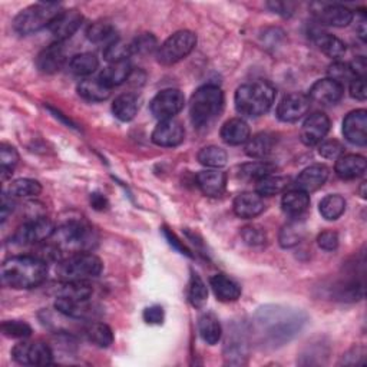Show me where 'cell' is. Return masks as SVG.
Wrapping results in <instances>:
<instances>
[{"label": "cell", "instance_id": "obj_1", "mask_svg": "<svg viewBox=\"0 0 367 367\" xmlns=\"http://www.w3.org/2000/svg\"><path fill=\"white\" fill-rule=\"evenodd\" d=\"M307 323V314L285 305H264L251 321V334L266 349H278L292 341Z\"/></svg>", "mask_w": 367, "mask_h": 367}, {"label": "cell", "instance_id": "obj_2", "mask_svg": "<svg viewBox=\"0 0 367 367\" xmlns=\"http://www.w3.org/2000/svg\"><path fill=\"white\" fill-rule=\"evenodd\" d=\"M48 276V262L39 256H16L2 266V280L16 290H29L42 284Z\"/></svg>", "mask_w": 367, "mask_h": 367}, {"label": "cell", "instance_id": "obj_3", "mask_svg": "<svg viewBox=\"0 0 367 367\" xmlns=\"http://www.w3.org/2000/svg\"><path fill=\"white\" fill-rule=\"evenodd\" d=\"M276 99V89L266 80H256V82L244 84L235 92V108L237 111L250 118L261 116L270 111Z\"/></svg>", "mask_w": 367, "mask_h": 367}, {"label": "cell", "instance_id": "obj_4", "mask_svg": "<svg viewBox=\"0 0 367 367\" xmlns=\"http://www.w3.org/2000/svg\"><path fill=\"white\" fill-rule=\"evenodd\" d=\"M52 249L59 256V261H62L65 256H72L76 253H85L95 242V234L87 224L79 221L66 222L65 226L56 229L51 238Z\"/></svg>", "mask_w": 367, "mask_h": 367}, {"label": "cell", "instance_id": "obj_5", "mask_svg": "<svg viewBox=\"0 0 367 367\" xmlns=\"http://www.w3.org/2000/svg\"><path fill=\"white\" fill-rule=\"evenodd\" d=\"M224 107V92L215 85H204L198 88L190 104V115L197 128L210 127L220 116Z\"/></svg>", "mask_w": 367, "mask_h": 367}, {"label": "cell", "instance_id": "obj_6", "mask_svg": "<svg viewBox=\"0 0 367 367\" xmlns=\"http://www.w3.org/2000/svg\"><path fill=\"white\" fill-rule=\"evenodd\" d=\"M104 264L92 253H76L59 262V277L62 281H89L100 274Z\"/></svg>", "mask_w": 367, "mask_h": 367}, {"label": "cell", "instance_id": "obj_7", "mask_svg": "<svg viewBox=\"0 0 367 367\" xmlns=\"http://www.w3.org/2000/svg\"><path fill=\"white\" fill-rule=\"evenodd\" d=\"M60 13H62V8L59 3L32 5L16 16L13 28L20 35H32L51 26Z\"/></svg>", "mask_w": 367, "mask_h": 367}, {"label": "cell", "instance_id": "obj_8", "mask_svg": "<svg viewBox=\"0 0 367 367\" xmlns=\"http://www.w3.org/2000/svg\"><path fill=\"white\" fill-rule=\"evenodd\" d=\"M197 45V35L191 30H179L170 36L164 44L158 48V62L170 66L184 57H187Z\"/></svg>", "mask_w": 367, "mask_h": 367}, {"label": "cell", "instance_id": "obj_9", "mask_svg": "<svg viewBox=\"0 0 367 367\" xmlns=\"http://www.w3.org/2000/svg\"><path fill=\"white\" fill-rule=\"evenodd\" d=\"M55 231V224L49 218L37 217L20 226L16 230L13 240L19 246H36V244L49 241Z\"/></svg>", "mask_w": 367, "mask_h": 367}, {"label": "cell", "instance_id": "obj_10", "mask_svg": "<svg viewBox=\"0 0 367 367\" xmlns=\"http://www.w3.org/2000/svg\"><path fill=\"white\" fill-rule=\"evenodd\" d=\"M12 356L15 361L24 366H48L53 361L52 349L42 341L17 343L12 350Z\"/></svg>", "mask_w": 367, "mask_h": 367}, {"label": "cell", "instance_id": "obj_11", "mask_svg": "<svg viewBox=\"0 0 367 367\" xmlns=\"http://www.w3.org/2000/svg\"><path fill=\"white\" fill-rule=\"evenodd\" d=\"M186 104V98H184L182 92L178 89H164L152 99L150 109L151 114L159 119H172Z\"/></svg>", "mask_w": 367, "mask_h": 367}, {"label": "cell", "instance_id": "obj_12", "mask_svg": "<svg viewBox=\"0 0 367 367\" xmlns=\"http://www.w3.org/2000/svg\"><path fill=\"white\" fill-rule=\"evenodd\" d=\"M55 309L66 317L78 320H92L99 317L100 309L88 300H73L68 297H57L55 301Z\"/></svg>", "mask_w": 367, "mask_h": 367}, {"label": "cell", "instance_id": "obj_13", "mask_svg": "<svg viewBox=\"0 0 367 367\" xmlns=\"http://www.w3.org/2000/svg\"><path fill=\"white\" fill-rule=\"evenodd\" d=\"M330 131V119L323 112H314L304 120L300 138L304 145L314 147L324 139Z\"/></svg>", "mask_w": 367, "mask_h": 367}, {"label": "cell", "instance_id": "obj_14", "mask_svg": "<svg viewBox=\"0 0 367 367\" xmlns=\"http://www.w3.org/2000/svg\"><path fill=\"white\" fill-rule=\"evenodd\" d=\"M310 99L304 93L285 95L277 108V116L283 122H296L301 119L310 109Z\"/></svg>", "mask_w": 367, "mask_h": 367}, {"label": "cell", "instance_id": "obj_15", "mask_svg": "<svg viewBox=\"0 0 367 367\" xmlns=\"http://www.w3.org/2000/svg\"><path fill=\"white\" fill-rule=\"evenodd\" d=\"M313 6L319 8L314 10V16L321 25L344 28L350 25L353 20V12L346 6L333 3H316Z\"/></svg>", "mask_w": 367, "mask_h": 367}, {"label": "cell", "instance_id": "obj_16", "mask_svg": "<svg viewBox=\"0 0 367 367\" xmlns=\"http://www.w3.org/2000/svg\"><path fill=\"white\" fill-rule=\"evenodd\" d=\"M343 135L349 142L359 147L367 144V112L357 109L350 112L343 120Z\"/></svg>", "mask_w": 367, "mask_h": 367}, {"label": "cell", "instance_id": "obj_17", "mask_svg": "<svg viewBox=\"0 0 367 367\" xmlns=\"http://www.w3.org/2000/svg\"><path fill=\"white\" fill-rule=\"evenodd\" d=\"M184 138H186V131H184L182 125L174 118L161 120L152 132L154 144L165 148L178 147Z\"/></svg>", "mask_w": 367, "mask_h": 367}, {"label": "cell", "instance_id": "obj_18", "mask_svg": "<svg viewBox=\"0 0 367 367\" xmlns=\"http://www.w3.org/2000/svg\"><path fill=\"white\" fill-rule=\"evenodd\" d=\"M84 22V16L78 10H62L49 26L52 35L57 39V42H64V40L72 37L78 29Z\"/></svg>", "mask_w": 367, "mask_h": 367}, {"label": "cell", "instance_id": "obj_19", "mask_svg": "<svg viewBox=\"0 0 367 367\" xmlns=\"http://www.w3.org/2000/svg\"><path fill=\"white\" fill-rule=\"evenodd\" d=\"M344 87L336 80L325 78L320 79L310 88L309 99L320 105H334L343 98Z\"/></svg>", "mask_w": 367, "mask_h": 367}, {"label": "cell", "instance_id": "obj_20", "mask_svg": "<svg viewBox=\"0 0 367 367\" xmlns=\"http://www.w3.org/2000/svg\"><path fill=\"white\" fill-rule=\"evenodd\" d=\"M66 62V48L62 42H56L44 49L36 57V66L40 72L52 75L62 69Z\"/></svg>", "mask_w": 367, "mask_h": 367}, {"label": "cell", "instance_id": "obj_21", "mask_svg": "<svg viewBox=\"0 0 367 367\" xmlns=\"http://www.w3.org/2000/svg\"><path fill=\"white\" fill-rule=\"evenodd\" d=\"M329 175H330V170L325 165L323 164L310 165L301 171V174L298 175L296 181V187L297 190H301L307 194L314 193L324 186Z\"/></svg>", "mask_w": 367, "mask_h": 367}, {"label": "cell", "instance_id": "obj_22", "mask_svg": "<svg viewBox=\"0 0 367 367\" xmlns=\"http://www.w3.org/2000/svg\"><path fill=\"white\" fill-rule=\"evenodd\" d=\"M197 186L207 197H221L226 191L227 175L218 170H207L197 175Z\"/></svg>", "mask_w": 367, "mask_h": 367}, {"label": "cell", "instance_id": "obj_23", "mask_svg": "<svg viewBox=\"0 0 367 367\" xmlns=\"http://www.w3.org/2000/svg\"><path fill=\"white\" fill-rule=\"evenodd\" d=\"M233 208L235 215L244 220H249L260 215L264 208H266V206H264L262 197L257 193H242L234 199Z\"/></svg>", "mask_w": 367, "mask_h": 367}, {"label": "cell", "instance_id": "obj_24", "mask_svg": "<svg viewBox=\"0 0 367 367\" xmlns=\"http://www.w3.org/2000/svg\"><path fill=\"white\" fill-rule=\"evenodd\" d=\"M336 174L343 179H355L366 172V158L356 154H343L334 165Z\"/></svg>", "mask_w": 367, "mask_h": 367}, {"label": "cell", "instance_id": "obj_25", "mask_svg": "<svg viewBox=\"0 0 367 367\" xmlns=\"http://www.w3.org/2000/svg\"><path fill=\"white\" fill-rule=\"evenodd\" d=\"M221 138L229 145L246 144L250 139V127L244 119L233 118L222 125Z\"/></svg>", "mask_w": 367, "mask_h": 367}, {"label": "cell", "instance_id": "obj_26", "mask_svg": "<svg viewBox=\"0 0 367 367\" xmlns=\"http://www.w3.org/2000/svg\"><path fill=\"white\" fill-rule=\"evenodd\" d=\"M210 285L217 297L222 303L237 301L241 296L240 285L226 274H215L210 278Z\"/></svg>", "mask_w": 367, "mask_h": 367}, {"label": "cell", "instance_id": "obj_27", "mask_svg": "<svg viewBox=\"0 0 367 367\" xmlns=\"http://www.w3.org/2000/svg\"><path fill=\"white\" fill-rule=\"evenodd\" d=\"M131 73H132V66L129 64V60H122V62L109 64V66H107L100 72L99 80L109 89H112L127 82Z\"/></svg>", "mask_w": 367, "mask_h": 367}, {"label": "cell", "instance_id": "obj_28", "mask_svg": "<svg viewBox=\"0 0 367 367\" xmlns=\"http://www.w3.org/2000/svg\"><path fill=\"white\" fill-rule=\"evenodd\" d=\"M246 144V154L250 158L264 159L273 152L276 147V136L269 132H261L254 135L253 138L250 136Z\"/></svg>", "mask_w": 367, "mask_h": 367}, {"label": "cell", "instance_id": "obj_29", "mask_svg": "<svg viewBox=\"0 0 367 367\" xmlns=\"http://www.w3.org/2000/svg\"><path fill=\"white\" fill-rule=\"evenodd\" d=\"M281 207L285 214L292 217H300L310 207V197L307 193L301 190H292L283 195Z\"/></svg>", "mask_w": 367, "mask_h": 367}, {"label": "cell", "instance_id": "obj_30", "mask_svg": "<svg viewBox=\"0 0 367 367\" xmlns=\"http://www.w3.org/2000/svg\"><path fill=\"white\" fill-rule=\"evenodd\" d=\"M313 40H314V44L319 46V49L332 59H340L346 55V45L343 40H340L339 37L330 33L317 32L313 36Z\"/></svg>", "mask_w": 367, "mask_h": 367}, {"label": "cell", "instance_id": "obj_31", "mask_svg": "<svg viewBox=\"0 0 367 367\" xmlns=\"http://www.w3.org/2000/svg\"><path fill=\"white\" fill-rule=\"evenodd\" d=\"M198 330H199L201 339L211 346L217 344L222 336L221 324H220L217 316L213 313H206L199 317Z\"/></svg>", "mask_w": 367, "mask_h": 367}, {"label": "cell", "instance_id": "obj_32", "mask_svg": "<svg viewBox=\"0 0 367 367\" xmlns=\"http://www.w3.org/2000/svg\"><path fill=\"white\" fill-rule=\"evenodd\" d=\"M139 104L138 98L134 93H122L119 95L112 104V112L119 120H132L138 114Z\"/></svg>", "mask_w": 367, "mask_h": 367}, {"label": "cell", "instance_id": "obj_33", "mask_svg": "<svg viewBox=\"0 0 367 367\" xmlns=\"http://www.w3.org/2000/svg\"><path fill=\"white\" fill-rule=\"evenodd\" d=\"M85 337L100 349H107L114 343V333L105 323H89L84 329Z\"/></svg>", "mask_w": 367, "mask_h": 367}, {"label": "cell", "instance_id": "obj_34", "mask_svg": "<svg viewBox=\"0 0 367 367\" xmlns=\"http://www.w3.org/2000/svg\"><path fill=\"white\" fill-rule=\"evenodd\" d=\"M78 93L79 96H82L89 102H104L109 98L111 89L107 85L102 84L98 78V79L82 80L78 87Z\"/></svg>", "mask_w": 367, "mask_h": 367}, {"label": "cell", "instance_id": "obj_35", "mask_svg": "<svg viewBox=\"0 0 367 367\" xmlns=\"http://www.w3.org/2000/svg\"><path fill=\"white\" fill-rule=\"evenodd\" d=\"M290 186V179L280 175H269L257 181V194L261 197H274Z\"/></svg>", "mask_w": 367, "mask_h": 367}, {"label": "cell", "instance_id": "obj_36", "mask_svg": "<svg viewBox=\"0 0 367 367\" xmlns=\"http://www.w3.org/2000/svg\"><path fill=\"white\" fill-rule=\"evenodd\" d=\"M224 355L230 364H242L244 359L249 356V344L244 339V336H233L227 340L226 349H224Z\"/></svg>", "mask_w": 367, "mask_h": 367}, {"label": "cell", "instance_id": "obj_37", "mask_svg": "<svg viewBox=\"0 0 367 367\" xmlns=\"http://www.w3.org/2000/svg\"><path fill=\"white\" fill-rule=\"evenodd\" d=\"M131 55H134L132 42H127V40H122V39L112 40V42L108 44L104 49V57L109 64L128 60Z\"/></svg>", "mask_w": 367, "mask_h": 367}, {"label": "cell", "instance_id": "obj_38", "mask_svg": "<svg viewBox=\"0 0 367 367\" xmlns=\"http://www.w3.org/2000/svg\"><path fill=\"white\" fill-rule=\"evenodd\" d=\"M346 211V199L339 194L324 197L320 202V214L328 221H334Z\"/></svg>", "mask_w": 367, "mask_h": 367}, {"label": "cell", "instance_id": "obj_39", "mask_svg": "<svg viewBox=\"0 0 367 367\" xmlns=\"http://www.w3.org/2000/svg\"><path fill=\"white\" fill-rule=\"evenodd\" d=\"M40 193H42V186H40V182L30 178L16 179L9 187V195L17 198H32L37 197Z\"/></svg>", "mask_w": 367, "mask_h": 367}, {"label": "cell", "instance_id": "obj_40", "mask_svg": "<svg viewBox=\"0 0 367 367\" xmlns=\"http://www.w3.org/2000/svg\"><path fill=\"white\" fill-rule=\"evenodd\" d=\"M99 66V60L93 53H80L72 57L69 62V71L76 76H88L93 73Z\"/></svg>", "mask_w": 367, "mask_h": 367}, {"label": "cell", "instance_id": "obj_41", "mask_svg": "<svg viewBox=\"0 0 367 367\" xmlns=\"http://www.w3.org/2000/svg\"><path fill=\"white\" fill-rule=\"evenodd\" d=\"M208 300V290L206 283L202 281V278L193 273L188 284V301L191 303L193 307L195 309H202L204 305L207 304Z\"/></svg>", "mask_w": 367, "mask_h": 367}, {"label": "cell", "instance_id": "obj_42", "mask_svg": "<svg viewBox=\"0 0 367 367\" xmlns=\"http://www.w3.org/2000/svg\"><path fill=\"white\" fill-rule=\"evenodd\" d=\"M59 297H68L73 300H88L91 298L93 289L89 281H64L60 285Z\"/></svg>", "mask_w": 367, "mask_h": 367}, {"label": "cell", "instance_id": "obj_43", "mask_svg": "<svg viewBox=\"0 0 367 367\" xmlns=\"http://www.w3.org/2000/svg\"><path fill=\"white\" fill-rule=\"evenodd\" d=\"M227 159H229L227 152L215 145L206 147L198 152L199 164L208 168H221L227 164Z\"/></svg>", "mask_w": 367, "mask_h": 367}, {"label": "cell", "instance_id": "obj_44", "mask_svg": "<svg viewBox=\"0 0 367 367\" xmlns=\"http://www.w3.org/2000/svg\"><path fill=\"white\" fill-rule=\"evenodd\" d=\"M304 237V226L298 221L290 222L287 226H284L280 233V246L284 249H292L303 240Z\"/></svg>", "mask_w": 367, "mask_h": 367}, {"label": "cell", "instance_id": "obj_45", "mask_svg": "<svg viewBox=\"0 0 367 367\" xmlns=\"http://www.w3.org/2000/svg\"><path fill=\"white\" fill-rule=\"evenodd\" d=\"M276 165L270 164V162L266 161H256V162H250V164H244L240 168V174L246 178L250 179H261L264 177H269L273 175L276 172Z\"/></svg>", "mask_w": 367, "mask_h": 367}, {"label": "cell", "instance_id": "obj_46", "mask_svg": "<svg viewBox=\"0 0 367 367\" xmlns=\"http://www.w3.org/2000/svg\"><path fill=\"white\" fill-rule=\"evenodd\" d=\"M87 36L93 44H111L115 40V28L108 22H95L88 28Z\"/></svg>", "mask_w": 367, "mask_h": 367}, {"label": "cell", "instance_id": "obj_47", "mask_svg": "<svg viewBox=\"0 0 367 367\" xmlns=\"http://www.w3.org/2000/svg\"><path fill=\"white\" fill-rule=\"evenodd\" d=\"M19 162L17 151L8 144H2L0 147V164H2V179H6L12 175L15 167Z\"/></svg>", "mask_w": 367, "mask_h": 367}, {"label": "cell", "instance_id": "obj_48", "mask_svg": "<svg viewBox=\"0 0 367 367\" xmlns=\"http://www.w3.org/2000/svg\"><path fill=\"white\" fill-rule=\"evenodd\" d=\"M2 333L10 339H26L32 334V328L25 321L9 320L2 324Z\"/></svg>", "mask_w": 367, "mask_h": 367}, {"label": "cell", "instance_id": "obj_49", "mask_svg": "<svg viewBox=\"0 0 367 367\" xmlns=\"http://www.w3.org/2000/svg\"><path fill=\"white\" fill-rule=\"evenodd\" d=\"M328 73L330 79L336 80V82H339L340 85H343L344 82H352V80L355 79V75L350 66L343 62H334L333 65H330Z\"/></svg>", "mask_w": 367, "mask_h": 367}, {"label": "cell", "instance_id": "obj_50", "mask_svg": "<svg viewBox=\"0 0 367 367\" xmlns=\"http://www.w3.org/2000/svg\"><path fill=\"white\" fill-rule=\"evenodd\" d=\"M132 46H134V53L148 55L158 48V42L154 35L145 33V35L138 36L135 40H132Z\"/></svg>", "mask_w": 367, "mask_h": 367}, {"label": "cell", "instance_id": "obj_51", "mask_svg": "<svg viewBox=\"0 0 367 367\" xmlns=\"http://www.w3.org/2000/svg\"><path fill=\"white\" fill-rule=\"evenodd\" d=\"M241 235H242L244 241H246V244H249V246H251V247L262 246V244H266V241H267L266 233H264L260 227H254V226L242 229Z\"/></svg>", "mask_w": 367, "mask_h": 367}, {"label": "cell", "instance_id": "obj_52", "mask_svg": "<svg viewBox=\"0 0 367 367\" xmlns=\"http://www.w3.org/2000/svg\"><path fill=\"white\" fill-rule=\"evenodd\" d=\"M343 145L337 139H330V141H324L319 147V154L328 159H337L340 155H343Z\"/></svg>", "mask_w": 367, "mask_h": 367}, {"label": "cell", "instance_id": "obj_53", "mask_svg": "<svg viewBox=\"0 0 367 367\" xmlns=\"http://www.w3.org/2000/svg\"><path fill=\"white\" fill-rule=\"evenodd\" d=\"M317 244L325 251H334L339 247V234L334 231H323L317 237Z\"/></svg>", "mask_w": 367, "mask_h": 367}, {"label": "cell", "instance_id": "obj_54", "mask_svg": "<svg viewBox=\"0 0 367 367\" xmlns=\"http://www.w3.org/2000/svg\"><path fill=\"white\" fill-rule=\"evenodd\" d=\"M164 317V309H162L161 305H151V307L145 309L144 312V320L148 324H162Z\"/></svg>", "mask_w": 367, "mask_h": 367}, {"label": "cell", "instance_id": "obj_55", "mask_svg": "<svg viewBox=\"0 0 367 367\" xmlns=\"http://www.w3.org/2000/svg\"><path fill=\"white\" fill-rule=\"evenodd\" d=\"M350 95L357 100H364L367 98L366 79L355 78L350 82Z\"/></svg>", "mask_w": 367, "mask_h": 367}, {"label": "cell", "instance_id": "obj_56", "mask_svg": "<svg viewBox=\"0 0 367 367\" xmlns=\"http://www.w3.org/2000/svg\"><path fill=\"white\" fill-rule=\"evenodd\" d=\"M355 78H361L364 79L366 78V73H367V62H366V57L364 56H359L356 57L352 64H349Z\"/></svg>", "mask_w": 367, "mask_h": 367}, {"label": "cell", "instance_id": "obj_57", "mask_svg": "<svg viewBox=\"0 0 367 367\" xmlns=\"http://www.w3.org/2000/svg\"><path fill=\"white\" fill-rule=\"evenodd\" d=\"M164 234H165V237H167V240H168V242L171 244V246H174V247H175L178 251H181L182 254H186V256L191 257L190 250H188L186 246H184V244L175 237V234H174L172 231H170L168 229H164Z\"/></svg>", "mask_w": 367, "mask_h": 367}, {"label": "cell", "instance_id": "obj_58", "mask_svg": "<svg viewBox=\"0 0 367 367\" xmlns=\"http://www.w3.org/2000/svg\"><path fill=\"white\" fill-rule=\"evenodd\" d=\"M91 204H92V207L98 211H102V210H105L108 207V199L105 195H102L99 193H93L91 195Z\"/></svg>", "mask_w": 367, "mask_h": 367}, {"label": "cell", "instance_id": "obj_59", "mask_svg": "<svg viewBox=\"0 0 367 367\" xmlns=\"http://www.w3.org/2000/svg\"><path fill=\"white\" fill-rule=\"evenodd\" d=\"M15 208V204L12 201V197L9 194H3L2 197V222H5L9 217V214H12Z\"/></svg>", "mask_w": 367, "mask_h": 367}, {"label": "cell", "instance_id": "obj_60", "mask_svg": "<svg viewBox=\"0 0 367 367\" xmlns=\"http://www.w3.org/2000/svg\"><path fill=\"white\" fill-rule=\"evenodd\" d=\"M269 6H270L274 12H277V13H280V15H283V16H287V15L292 13V12H290V6H292V5H289V3L273 2V3H269ZM292 8H293V6H292Z\"/></svg>", "mask_w": 367, "mask_h": 367}, {"label": "cell", "instance_id": "obj_61", "mask_svg": "<svg viewBox=\"0 0 367 367\" xmlns=\"http://www.w3.org/2000/svg\"><path fill=\"white\" fill-rule=\"evenodd\" d=\"M357 32H359V36L361 37V40H366V20L364 19L360 20Z\"/></svg>", "mask_w": 367, "mask_h": 367}]
</instances>
